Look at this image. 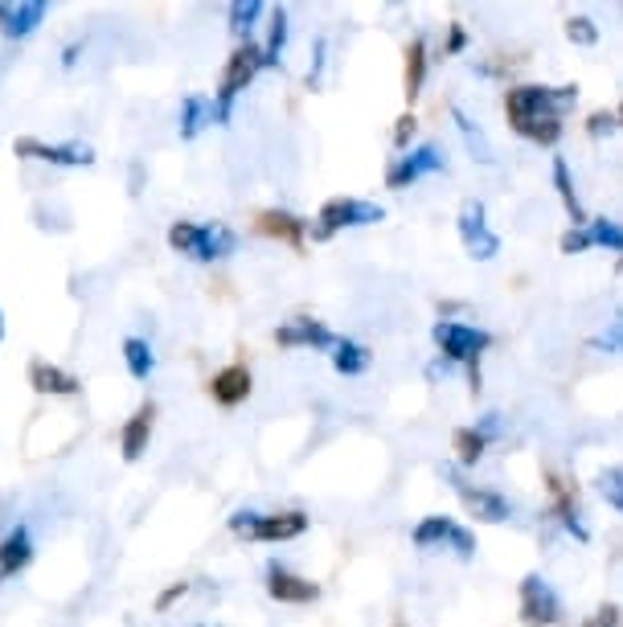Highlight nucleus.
<instances>
[{"label": "nucleus", "instance_id": "obj_1", "mask_svg": "<svg viewBox=\"0 0 623 627\" xmlns=\"http://www.w3.org/2000/svg\"><path fill=\"white\" fill-rule=\"evenodd\" d=\"M579 102V87H541V83H517L505 90V119L508 128L537 148H554L566 132V107Z\"/></svg>", "mask_w": 623, "mask_h": 627}, {"label": "nucleus", "instance_id": "obj_2", "mask_svg": "<svg viewBox=\"0 0 623 627\" xmlns=\"http://www.w3.org/2000/svg\"><path fill=\"white\" fill-rule=\"evenodd\" d=\"M169 247L193 263H218L230 259L238 247V234L230 226H202V221H173L169 226Z\"/></svg>", "mask_w": 623, "mask_h": 627}, {"label": "nucleus", "instance_id": "obj_3", "mask_svg": "<svg viewBox=\"0 0 623 627\" xmlns=\"http://www.w3.org/2000/svg\"><path fill=\"white\" fill-rule=\"evenodd\" d=\"M259 71H267V62H262V45L259 42H238L234 45V54L226 58V71H222V83H218V95H214V107H218V123H226L234 111V99L243 95V90L259 78Z\"/></svg>", "mask_w": 623, "mask_h": 627}, {"label": "nucleus", "instance_id": "obj_4", "mask_svg": "<svg viewBox=\"0 0 623 627\" xmlns=\"http://www.w3.org/2000/svg\"><path fill=\"white\" fill-rule=\"evenodd\" d=\"M386 218V209L365 197H329L320 205L316 226H312V242H329L336 230H357V226H377Z\"/></svg>", "mask_w": 623, "mask_h": 627}, {"label": "nucleus", "instance_id": "obj_5", "mask_svg": "<svg viewBox=\"0 0 623 627\" xmlns=\"http://www.w3.org/2000/svg\"><path fill=\"white\" fill-rule=\"evenodd\" d=\"M230 529L247 541H296L308 533V512H300V509H288V512L243 509L230 517Z\"/></svg>", "mask_w": 623, "mask_h": 627}, {"label": "nucleus", "instance_id": "obj_6", "mask_svg": "<svg viewBox=\"0 0 623 627\" xmlns=\"http://www.w3.org/2000/svg\"><path fill=\"white\" fill-rule=\"evenodd\" d=\"M431 340H436V349L455 365H472L480 361L488 345H493V336L476 328V324H464V321H436L431 328Z\"/></svg>", "mask_w": 623, "mask_h": 627}, {"label": "nucleus", "instance_id": "obj_7", "mask_svg": "<svg viewBox=\"0 0 623 627\" xmlns=\"http://www.w3.org/2000/svg\"><path fill=\"white\" fill-rule=\"evenodd\" d=\"M455 230H460V242H464V250L472 255V259H480V263H488V259H496V255H501V238L493 234V226H488V214H484V202H476V197L460 202Z\"/></svg>", "mask_w": 623, "mask_h": 627}, {"label": "nucleus", "instance_id": "obj_8", "mask_svg": "<svg viewBox=\"0 0 623 627\" xmlns=\"http://www.w3.org/2000/svg\"><path fill=\"white\" fill-rule=\"evenodd\" d=\"M415 550H455V558L476 554V533L464 526H455L451 517H422L415 526Z\"/></svg>", "mask_w": 623, "mask_h": 627}, {"label": "nucleus", "instance_id": "obj_9", "mask_svg": "<svg viewBox=\"0 0 623 627\" xmlns=\"http://www.w3.org/2000/svg\"><path fill=\"white\" fill-rule=\"evenodd\" d=\"M13 152L21 161H42V164H54V169H90L95 164V148L90 144H45L37 136H21L13 140Z\"/></svg>", "mask_w": 623, "mask_h": 627}, {"label": "nucleus", "instance_id": "obj_10", "mask_svg": "<svg viewBox=\"0 0 623 627\" xmlns=\"http://www.w3.org/2000/svg\"><path fill=\"white\" fill-rule=\"evenodd\" d=\"M522 619L529 627H554L562 619V598L554 595V586L541 574L522 579Z\"/></svg>", "mask_w": 623, "mask_h": 627}, {"label": "nucleus", "instance_id": "obj_11", "mask_svg": "<svg viewBox=\"0 0 623 627\" xmlns=\"http://www.w3.org/2000/svg\"><path fill=\"white\" fill-rule=\"evenodd\" d=\"M455 496H460V505L468 509V517H476V521H484V526H501V521H508L513 517V500L501 493H493V488H476V484H468L455 476Z\"/></svg>", "mask_w": 623, "mask_h": 627}, {"label": "nucleus", "instance_id": "obj_12", "mask_svg": "<svg viewBox=\"0 0 623 627\" xmlns=\"http://www.w3.org/2000/svg\"><path fill=\"white\" fill-rule=\"evenodd\" d=\"M333 328L324 321H312V316H296V321L279 324L276 328V345L279 349H336Z\"/></svg>", "mask_w": 623, "mask_h": 627}, {"label": "nucleus", "instance_id": "obj_13", "mask_svg": "<svg viewBox=\"0 0 623 627\" xmlns=\"http://www.w3.org/2000/svg\"><path fill=\"white\" fill-rule=\"evenodd\" d=\"M443 169V156H439L436 144H422L415 148L410 156H398V161L386 169V190H410L415 181H422V176H431Z\"/></svg>", "mask_w": 623, "mask_h": 627}, {"label": "nucleus", "instance_id": "obj_14", "mask_svg": "<svg viewBox=\"0 0 623 627\" xmlns=\"http://www.w3.org/2000/svg\"><path fill=\"white\" fill-rule=\"evenodd\" d=\"M267 595L276 598V603L304 607V603H316L320 598V586L312 583V579H304V574H296V570L271 562V566H267Z\"/></svg>", "mask_w": 623, "mask_h": 627}, {"label": "nucleus", "instance_id": "obj_15", "mask_svg": "<svg viewBox=\"0 0 623 627\" xmlns=\"http://www.w3.org/2000/svg\"><path fill=\"white\" fill-rule=\"evenodd\" d=\"M546 488H550V500H554V512H558V521H562L570 533L579 541H587L591 533H587V526H582L579 517V488L566 480L562 472H546Z\"/></svg>", "mask_w": 623, "mask_h": 627}, {"label": "nucleus", "instance_id": "obj_16", "mask_svg": "<svg viewBox=\"0 0 623 627\" xmlns=\"http://www.w3.org/2000/svg\"><path fill=\"white\" fill-rule=\"evenodd\" d=\"M250 390H255V378H250V369L243 361L226 365V369H218V374L210 378V398H214L218 407H243L250 398Z\"/></svg>", "mask_w": 623, "mask_h": 627}, {"label": "nucleus", "instance_id": "obj_17", "mask_svg": "<svg viewBox=\"0 0 623 627\" xmlns=\"http://www.w3.org/2000/svg\"><path fill=\"white\" fill-rule=\"evenodd\" d=\"M152 426H157V402H140L136 414H131L128 423H123V431H119V452H123L128 464H136V460L148 452Z\"/></svg>", "mask_w": 623, "mask_h": 627}, {"label": "nucleus", "instance_id": "obj_18", "mask_svg": "<svg viewBox=\"0 0 623 627\" xmlns=\"http://www.w3.org/2000/svg\"><path fill=\"white\" fill-rule=\"evenodd\" d=\"M45 13H50V4H45V0H21V4H4L0 33H4L9 42H21V37H30V33L42 25Z\"/></svg>", "mask_w": 623, "mask_h": 627}, {"label": "nucleus", "instance_id": "obj_19", "mask_svg": "<svg viewBox=\"0 0 623 627\" xmlns=\"http://www.w3.org/2000/svg\"><path fill=\"white\" fill-rule=\"evenodd\" d=\"M255 230L276 238V242H288V247H304L308 221L300 214H291V209H262L255 218Z\"/></svg>", "mask_w": 623, "mask_h": 627}, {"label": "nucleus", "instance_id": "obj_20", "mask_svg": "<svg viewBox=\"0 0 623 627\" xmlns=\"http://www.w3.org/2000/svg\"><path fill=\"white\" fill-rule=\"evenodd\" d=\"M30 386L37 390V394L74 398V394H78V386H83V381L74 378V374H66L62 365H50V361H42V357H33V361H30Z\"/></svg>", "mask_w": 623, "mask_h": 627}, {"label": "nucleus", "instance_id": "obj_21", "mask_svg": "<svg viewBox=\"0 0 623 627\" xmlns=\"http://www.w3.org/2000/svg\"><path fill=\"white\" fill-rule=\"evenodd\" d=\"M30 562H33V538H30V529L21 526L0 541V583L13 579V574H21Z\"/></svg>", "mask_w": 623, "mask_h": 627}, {"label": "nucleus", "instance_id": "obj_22", "mask_svg": "<svg viewBox=\"0 0 623 627\" xmlns=\"http://www.w3.org/2000/svg\"><path fill=\"white\" fill-rule=\"evenodd\" d=\"M218 119V107H214V99L210 95H185V102H181V140H197V136L210 128Z\"/></svg>", "mask_w": 623, "mask_h": 627}, {"label": "nucleus", "instance_id": "obj_23", "mask_svg": "<svg viewBox=\"0 0 623 627\" xmlns=\"http://www.w3.org/2000/svg\"><path fill=\"white\" fill-rule=\"evenodd\" d=\"M554 190H558V202H562V209L570 214V221H574V226H587V209H582L579 193H574V176H570V164H566L562 156H554Z\"/></svg>", "mask_w": 623, "mask_h": 627}, {"label": "nucleus", "instance_id": "obj_24", "mask_svg": "<svg viewBox=\"0 0 623 627\" xmlns=\"http://www.w3.org/2000/svg\"><path fill=\"white\" fill-rule=\"evenodd\" d=\"M422 83H427V42H422V37H415V42L406 45V66H402L406 99H410V102L419 99Z\"/></svg>", "mask_w": 623, "mask_h": 627}, {"label": "nucleus", "instance_id": "obj_25", "mask_svg": "<svg viewBox=\"0 0 623 627\" xmlns=\"http://www.w3.org/2000/svg\"><path fill=\"white\" fill-rule=\"evenodd\" d=\"M451 452H455V464L460 467H476L484 460V452H488V435L480 426H460L451 435Z\"/></svg>", "mask_w": 623, "mask_h": 627}, {"label": "nucleus", "instance_id": "obj_26", "mask_svg": "<svg viewBox=\"0 0 623 627\" xmlns=\"http://www.w3.org/2000/svg\"><path fill=\"white\" fill-rule=\"evenodd\" d=\"M369 361H374V353L365 349L362 340H336L333 349V369L336 374H345V378H362L365 369H369Z\"/></svg>", "mask_w": 623, "mask_h": 627}, {"label": "nucleus", "instance_id": "obj_27", "mask_svg": "<svg viewBox=\"0 0 623 627\" xmlns=\"http://www.w3.org/2000/svg\"><path fill=\"white\" fill-rule=\"evenodd\" d=\"M123 365H128V374L136 381L152 378V369H157V353H152V345H148L144 336H123Z\"/></svg>", "mask_w": 623, "mask_h": 627}, {"label": "nucleus", "instance_id": "obj_28", "mask_svg": "<svg viewBox=\"0 0 623 627\" xmlns=\"http://www.w3.org/2000/svg\"><path fill=\"white\" fill-rule=\"evenodd\" d=\"M451 119H455V128H460V136H464V144H468V152L476 156L480 164H493V144L484 140V132H480L476 123L460 111V107H451Z\"/></svg>", "mask_w": 623, "mask_h": 627}, {"label": "nucleus", "instance_id": "obj_29", "mask_svg": "<svg viewBox=\"0 0 623 627\" xmlns=\"http://www.w3.org/2000/svg\"><path fill=\"white\" fill-rule=\"evenodd\" d=\"M283 45H288V9H276V13H271V25H267V42H262V62H267V66H279Z\"/></svg>", "mask_w": 623, "mask_h": 627}, {"label": "nucleus", "instance_id": "obj_30", "mask_svg": "<svg viewBox=\"0 0 623 627\" xmlns=\"http://www.w3.org/2000/svg\"><path fill=\"white\" fill-rule=\"evenodd\" d=\"M587 234H591V247H608L611 255H623V226L608 218H587Z\"/></svg>", "mask_w": 623, "mask_h": 627}, {"label": "nucleus", "instance_id": "obj_31", "mask_svg": "<svg viewBox=\"0 0 623 627\" xmlns=\"http://www.w3.org/2000/svg\"><path fill=\"white\" fill-rule=\"evenodd\" d=\"M262 0H234L230 4V30L238 33V42H247V33L259 25Z\"/></svg>", "mask_w": 623, "mask_h": 627}, {"label": "nucleus", "instance_id": "obj_32", "mask_svg": "<svg viewBox=\"0 0 623 627\" xmlns=\"http://www.w3.org/2000/svg\"><path fill=\"white\" fill-rule=\"evenodd\" d=\"M599 496L608 500L611 509L623 512V467H608V472H599Z\"/></svg>", "mask_w": 623, "mask_h": 627}, {"label": "nucleus", "instance_id": "obj_33", "mask_svg": "<svg viewBox=\"0 0 623 627\" xmlns=\"http://www.w3.org/2000/svg\"><path fill=\"white\" fill-rule=\"evenodd\" d=\"M566 42L574 45H594L599 42V25H594L591 17H566Z\"/></svg>", "mask_w": 623, "mask_h": 627}, {"label": "nucleus", "instance_id": "obj_34", "mask_svg": "<svg viewBox=\"0 0 623 627\" xmlns=\"http://www.w3.org/2000/svg\"><path fill=\"white\" fill-rule=\"evenodd\" d=\"M558 247H562V255H582V250H591V234H587V226H570Z\"/></svg>", "mask_w": 623, "mask_h": 627}, {"label": "nucleus", "instance_id": "obj_35", "mask_svg": "<svg viewBox=\"0 0 623 627\" xmlns=\"http://www.w3.org/2000/svg\"><path fill=\"white\" fill-rule=\"evenodd\" d=\"M415 132H419V119L410 116V111H406V116H398V123H394V148H398V152H406V144L415 140Z\"/></svg>", "mask_w": 623, "mask_h": 627}, {"label": "nucleus", "instance_id": "obj_36", "mask_svg": "<svg viewBox=\"0 0 623 627\" xmlns=\"http://www.w3.org/2000/svg\"><path fill=\"white\" fill-rule=\"evenodd\" d=\"M587 627H620V607H615V603H603V607L587 619Z\"/></svg>", "mask_w": 623, "mask_h": 627}, {"label": "nucleus", "instance_id": "obj_37", "mask_svg": "<svg viewBox=\"0 0 623 627\" xmlns=\"http://www.w3.org/2000/svg\"><path fill=\"white\" fill-rule=\"evenodd\" d=\"M464 45H468V30H464V25H460V21H451V25H448V45H443V54H448V58H451V54H460Z\"/></svg>", "mask_w": 623, "mask_h": 627}, {"label": "nucleus", "instance_id": "obj_38", "mask_svg": "<svg viewBox=\"0 0 623 627\" xmlns=\"http://www.w3.org/2000/svg\"><path fill=\"white\" fill-rule=\"evenodd\" d=\"M615 128V111H594L591 119H587V132L591 136H603V132H611Z\"/></svg>", "mask_w": 623, "mask_h": 627}, {"label": "nucleus", "instance_id": "obj_39", "mask_svg": "<svg viewBox=\"0 0 623 627\" xmlns=\"http://www.w3.org/2000/svg\"><path fill=\"white\" fill-rule=\"evenodd\" d=\"M185 595H189V583H173L169 591H164V595L157 598V612H169L176 598H185Z\"/></svg>", "mask_w": 623, "mask_h": 627}, {"label": "nucleus", "instance_id": "obj_40", "mask_svg": "<svg viewBox=\"0 0 623 627\" xmlns=\"http://www.w3.org/2000/svg\"><path fill=\"white\" fill-rule=\"evenodd\" d=\"M615 128H623V102L615 107Z\"/></svg>", "mask_w": 623, "mask_h": 627}, {"label": "nucleus", "instance_id": "obj_41", "mask_svg": "<svg viewBox=\"0 0 623 627\" xmlns=\"http://www.w3.org/2000/svg\"><path fill=\"white\" fill-rule=\"evenodd\" d=\"M0 340H4V316H0Z\"/></svg>", "mask_w": 623, "mask_h": 627}, {"label": "nucleus", "instance_id": "obj_42", "mask_svg": "<svg viewBox=\"0 0 623 627\" xmlns=\"http://www.w3.org/2000/svg\"><path fill=\"white\" fill-rule=\"evenodd\" d=\"M197 627H205V624H197Z\"/></svg>", "mask_w": 623, "mask_h": 627}]
</instances>
